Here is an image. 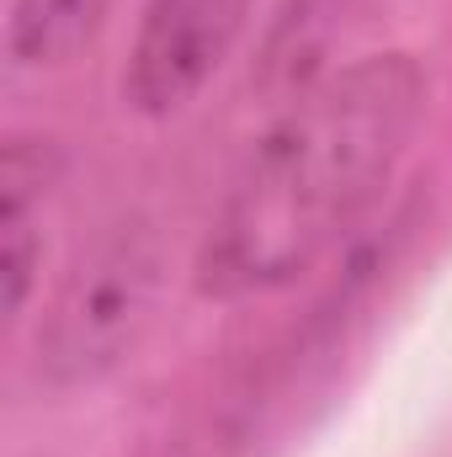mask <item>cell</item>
Segmentation results:
<instances>
[{"instance_id":"cell-1","label":"cell","mask_w":452,"mask_h":457,"mask_svg":"<svg viewBox=\"0 0 452 457\" xmlns=\"http://www.w3.org/2000/svg\"><path fill=\"white\" fill-rule=\"evenodd\" d=\"M426 80L405 54H367L320 80L234 176L197 255V287L250 298L309 271L399 165Z\"/></svg>"},{"instance_id":"cell-2","label":"cell","mask_w":452,"mask_h":457,"mask_svg":"<svg viewBox=\"0 0 452 457\" xmlns=\"http://www.w3.org/2000/svg\"><path fill=\"white\" fill-rule=\"evenodd\" d=\"M160 277H165V250H160L155 228H117L64 282V293L38 336L43 367L54 378H91V372L113 367L144 336L155 298H160Z\"/></svg>"},{"instance_id":"cell-3","label":"cell","mask_w":452,"mask_h":457,"mask_svg":"<svg viewBox=\"0 0 452 457\" xmlns=\"http://www.w3.org/2000/svg\"><path fill=\"white\" fill-rule=\"evenodd\" d=\"M250 0H149L122 91L138 112H176L203 91L245 27Z\"/></svg>"},{"instance_id":"cell-4","label":"cell","mask_w":452,"mask_h":457,"mask_svg":"<svg viewBox=\"0 0 452 457\" xmlns=\"http://www.w3.org/2000/svg\"><path fill=\"white\" fill-rule=\"evenodd\" d=\"M5 203H0V228H5V303L11 314L27 303L32 266H38V228H43V197L54 181V149L43 138H16L5 149Z\"/></svg>"},{"instance_id":"cell-5","label":"cell","mask_w":452,"mask_h":457,"mask_svg":"<svg viewBox=\"0 0 452 457\" xmlns=\"http://www.w3.org/2000/svg\"><path fill=\"white\" fill-rule=\"evenodd\" d=\"M113 0H11V59L59 64L102 27Z\"/></svg>"}]
</instances>
